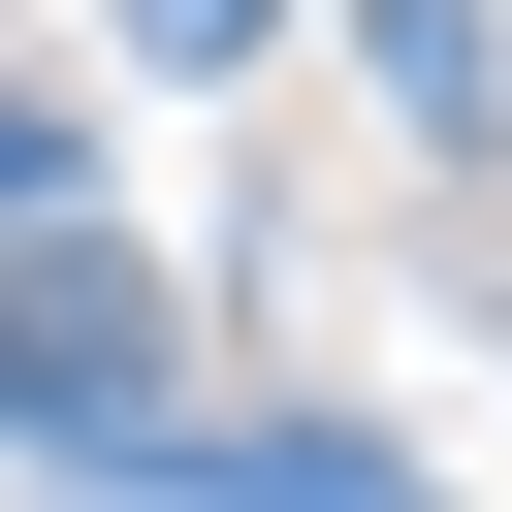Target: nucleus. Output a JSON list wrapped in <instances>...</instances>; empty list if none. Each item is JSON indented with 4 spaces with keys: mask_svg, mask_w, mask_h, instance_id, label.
<instances>
[{
    "mask_svg": "<svg viewBox=\"0 0 512 512\" xmlns=\"http://www.w3.org/2000/svg\"><path fill=\"white\" fill-rule=\"evenodd\" d=\"M128 32H160V64H256V32H288V0H128Z\"/></svg>",
    "mask_w": 512,
    "mask_h": 512,
    "instance_id": "nucleus-4",
    "label": "nucleus"
},
{
    "mask_svg": "<svg viewBox=\"0 0 512 512\" xmlns=\"http://www.w3.org/2000/svg\"><path fill=\"white\" fill-rule=\"evenodd\" d=\"M352 32H384V96H416V128H512V32H480V0H352Z\"/></svg>",
    "mask_w": 512,
    "mask_h": 512,
    "instance_id": "nucleus-2",
    "label": "nucleus"
},
{
    "mask_svg": "<svg viewBox=\"0 0 512 512\" xmlns=\"http://www.w3.org/2000/svg\"><path fill=\"white\" fill-rule=\"evenodd\" d=\"M96 480H160V512H416V480H384L352 416H128Z\"/></svg>",
    "mask_w": 512,
    "mask_h": 512,
    "instance_id": "nucleus-1",
    "label": "nucleus"
},
{
    "mask_svg": "<svg viewBox=\"0 0 512 512\" xmlns=\"http://www.w3.org/2000/svg\"><path fill=\"white\" fill-rule=\"evenodd\" d=\"M0 256H96V128L64 96H0Z\"/></svg>",
    "mask_w": 512,
    "mask_h": 512,
    "instance_id": "nucleus-3",
    "label": "nucleus"
}]
</instances>
